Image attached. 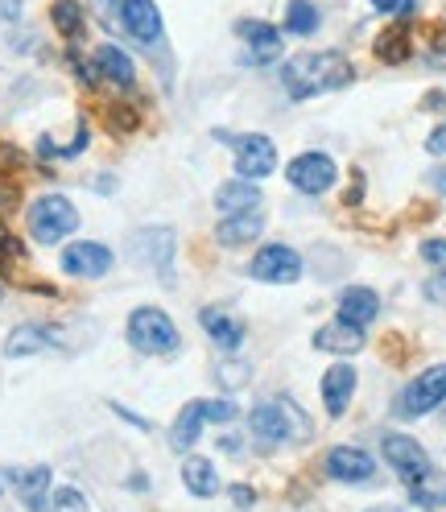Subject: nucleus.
I'll return each mask as SVG.
<instances>
[{
	"instance_id": "obj_2",
	"label": "nucleus",
	"mask_w": 446,
	"mask_h": 512,
	"mask_svg": "<svg viewBox=\"0 0 446 512\" xmlns=\"http://www.w3.org/2000/svg\"><path fill=\"white\" fill-rule=\"evenodd\" d=\"M248 426L261 442H302L310 434V422L306 413L290 401V397H277V401H265L248 413Z\"/></svg>"
},
{
	"instance_id": "obj_1",
	"label": "nucleus",
	"mask_w": 446,
	"mask_h": 512,
	"mask_svg": "<svg viewBox=\"0 0 446 512\" xmlns=\"http://www.w3.org/2000/svg\"><path fill=\"white\" fill-rule=\"evenodd\" d=\"M281 79H285V91H290L294 100H310V95H318V91L347 87L356 79V71H352V62H347V54L318 50V54L290 58V62H285V71H281Z\"/></svg>"
},
{
	"instance_id": "obj_10",
	"label": "nucleus",
	"mask_w": 446,
	"mask_h": 512,
	"mask_svg": "<svg viewBox=\"0 0 446 512\" xmlns=\"http://www.w3.org/2000/svg\"><path fill=\"white\" fill-rule=\"evenodd\" d=\"M112 269V252L104 244H95V240H75L62 248V273H71V277H83V281H95V277H104Z\"/></svg>"
},
{
	"instance_id": "obj_39",
	"label": "nucleus",
	"mask_w": 446,
	"mask_h": 512,
	"mask_svg": "<svg viewBox=\"0 0 446 512\" xmlns=\"http://www.w3.org/2000/svg\"><path fill=\"white\" fill-rule=\"evenodd\" d=\"M426 108H434V112H446V95H442V91H430V95H426Z\"/></svg>"
},
{
	"instance_id": "obj_19",
	"label": "nucleus",
	"mask_w": 446,
	"mask_h": 512,
	"mask_svg": "<svg viewBox=\"0 0 446 512\" xmlns=\"http://www.w3.org/2000/svg\"><path fill=\"white\" fill-rule=\"evenodd\" d=\"M265 232V215L261 211H240V215H223L219 228H215V240L223 248H240V244H252Z\"/></svg>"
},
{
	"instance_id": "obj_23",
	"label": "nucleus",
	"mask_w": 446,
	"mask_h": 512,
	"mask_svg": "<svg viewBox=\"0 0 446 512\" xmlns=\"http://www.w3.org/2000/svg\"><path fill=\"white\" fill-rule=\"evenodd\" d=\"M182 484H186L190 496L207 500V496L219 492V471H215V463L203 459V455H186V463H182Z\"/></svg>"
},
{
	"instance_id": "obj_36",
	"label": "nucleus",
	"mask_w": 446,
	"mask_h": 512,
	"mask_svg": "<svg viewBox=\"0 0 446 512\" xmlns=\"http://www.w3.org/2000/svg\"><path fill=\"white\" fill-rule=\"evenodd\" d=\"M372 9L376 13H401V17H409L413 9H418V0H372Z\"/></svg>"
},
{
	"instance_id": "obj_38",
	"label": "nucleus",
	"mask_w": 446,
	"mask_h": 512,
	"mask_svg": "<svg viewBox=\"0 0 446 512\" xmlns=\"http://www.w3.org/2000/svg\"><path fill=\"white\" fill-rule=\"evenodd\" d=\"M232 500H236L240 508H252V504H257V492L244 488V484H236V488H232Z\"/></svg>"
},
{
	"instance_id": "obj_15",
	"label": "nucleus",
	"mask_w": 446,
	"mask_h": 512,
	"mask_svg": "<svg viewBox=\"0 0 446 512\" xmlns=\"http://www.w3.org/2000/svg\"><path fill=\"white\" fill-rule=\"evenodd\" d=\"M356 397V368L352 364H331L323 376V405L331 418H343L347 405Z\"/></svg>"
},
{
	"instance_id": "obj_28",
	"label": "nucleus",
	"mask_w": 446,
	"mask_h": 512,
	"mask_svg": "<svg viewBox=\"0 0 446 512\" xmlns=\"http://www.w3.org/2000/svg\"><path fill=\"white\" fill-rule=\"evenodd\" d=\"M17 170H21V153L13 145H0V207H13L21 199Z\"/></svg>"
},
{
	"instance_id": "obj_26",
	"label": "nucleus",
	"mask_w": 446,
	"mask_h": 512,
	"mask_svg": "<svg viewBox=\"0 0 446 512\" xmlns=\"http://www.w3.org/2000/svg\"><path fill=\"white\" fill-rule=\"evenodd\" d=\"M376 58L385 62V67H401V62H409V54H413V38H409V29L405 25H393V29H385V34L376 38Z\"/></svg>"
},
{
	"instance_id": "obj_24",
	"label": "nucleus",
	"mask_w": 446,
	"mask_h": 512,
	"mask_svg": "<svg viewBox=\"0 0 446 512\" xmlns=\"http://www.w3.org/2000/svg\"><path fill=\"white\" fill-rule=\"evenodd\" d=\"M203 422H207L203 401H190V405L178 413L174 430H170V446H174V451H190V446L199 442V434H203Z\"/></svg>"
},
{
	"instance_id": "obj_22",
	"label": "nucleus",
	"mask_w": 446,
	"mask_h": 512,
	"mask_svg": "<svg viewBox=\"0 0 446 512\" xmlns=\"http://www.w3.org/2000/svg\"><path fill=\"white\" fill-rule=\"evenodd\" d=\"M95 71H100V79L116 83V87H133L137 83V67H133V58L124 54L120 46H100L95 50Z\"/></svg>"
},
{
	"instance_id": "obj_14",
	"label": "nucleus",
	"mask_w": 446,
	"mask_h": 512,
	"mask_svg": "<svg viewBox=\"0 0 446 512\" xmlns=\"http://www.w3.org/2000/svg\"><path fill=\"white\" fill-rule=\"evenodd\" d=\"M376 314H380V298H376V290H368V285H352V290L339 294V323L364 331L376 323Z\"/></svg>"
},
{
	"instance_id": "obj_16",
	"label": "nucleus",
	"mask_w": 446,
	"mask_h": 512,
	"mask_svg": "<svg viewBox=\"0 0 446 512\" xmlns=\"http://www.w3.org/2000/svg\"><path fill=\"white\" fill-rule=\"evenodd\" d=\"M9 484L17 488V496L25 500L29 512H46V504H50V467H13Z\"/></svg>"
},
{
	"instance_id": "obj_12",
	"label": "nucleus",
	"mask_w": 446,
	"mask_h": 512,
	"mask_svg": "<svg viewBox=\"0 0 446 512\" xmlns=\"http://www.w3.org/2000/svg\"><path fill=\"white\" fill-rule=\"evenodd\" d=\"M133 252L145 265L162 273V281H174V232L170 228H145L133 236Z\"/></svg>"
},
{
	"instance_id": "obj_18",
	"label": "nucleus",
	"mask_w": 446,
	"mask_h": 512,
	"mask_svg": "<svg viewBox=\"0 0 446 512\" xmlns=\"http://www.w3.org/2000/svg\"><path fill=\"white\" fill-rule=\"evenodd\" d=\"M261 190L252 178H232V182H223L215 190V207L219 215H240V211H261Z\"/></svg>"
},
{
	"instance_id": "obj_33",
	"label": "nucleus",
	"mask_w": 446,
	"mask_h": 512,
	"mask_svg": "<svg viewBox=\"0 0 446 512\" xmlns=\"http://www.w3.org/2000/svg\"><path fill=\"white\" fill-rule=\"evenodd\" d=\"M50 508L54 512H87V496L79 488H58V492H50Z\"/></svg>"
},
{
	"instance_id": "obj_30",
	"label": "nucleus",
	"mask_w": 446,
	"mask_h": 512,
	"mask_svg": "<svg viewBox=\"0 0 446 512\" xmlns=\"http://www.w3.org/2000/svg\"><path fill=\"white\" fill-rule=\"evenodd\" d=\"M318 29V9L310 5V0H290L285 5V34H294V38H306Z\"/></svg>"
},
{
	"instance_id": "obj_20",
	"label": "nucleus",
	"mask_w": 446,
	"mask_h": 512,
	"mask_svg": "<svg viewBox=\"0 0 446 512\" xmlns=\"http://www.w3.org/2000/svg\"><path fill=\"white\" fill-rule=\"evenodd\" d=\"M199 323L207 327V335H211L223 351H236V347L244 343V335H248V327L240 323V318L228 314V310H219V306H207V310L199 314Z\"/></svg>"
},
{
	"instance_id": "obj_13",
	"label": "nucleus",
	"mask_w": 446,
	"mask_h": 512,
	"mask_svg": "<svg viewBox=\"0 0 446 512\" xmlns=\"http://www.w3.org/2000/svg\"><path fill=\"white\" fill-rule=\"evenodd\" d=\"M327 475L339 484H364L376 475V459L360 446H335V451H327Z\"/></svg>"
},
{
	"instance_id": "obj_41",
	"label": "nucleus",
	"mask_w": 446,
	"mask_h": 512,
	"mask_svg": "<svg viewBox=\"0 0 446 512\" xmlns=\"http://www.w3.org/2000/svg\"><path fill=\"white\" fill-rule=\"evenodd\" d=\"M434 186H438L442 195H446V170H438V174H434Z\"/></svg>"
},
{
	"instance_id": "obj_9",
	"label": "nucleus",
	"mask_w": 446,
	"mask_h": 512,
	"mask_svg": "<svg viewBox=\"0 0 446 512\" xmlns=\"http://www.w3.org/2000/svg\"><path fill=\"white\" fill-rule=\"evenodd\" d=\"M335 162L327 153H298L290 166H285V178H290V186H298L302 195H323V190L335 186Z\"/></svg>"
},
{
	"instance_id": "obj_5",
	"label": "nucleus",
	"mask_w": 446,
	"mask_h": 512,
	"mask_svg": "<svg viewBox=\"0 0 446 512\" xmlns=\"http://www.w3.org/2000/svg\"><path fill=\"white\" fill-rule=\"evenodd\" d=\"M446 401V364H434L426 372H418V380H409L401 397H397V413L401 418H426Z\"/></svg>"
},
{
	"instance_id": "obj_40",
	"label": "nucleus",
	"mask_w": 446,
	"mask_h": 512,
	"mask_svg": "<svg viewBox=\"0 0 446 512\" xmlns=\"http://www.w3.org/2000/svg\"><path fill=\"white\" fill-rule=\"evenodd\" d=\"M0 13H5V17H17V13H21V5H17V0H5V5H0Z\"/></svg>"
},
{
	"instance_id": "obj_27",
	"label": "nucleus",
	"mask_w": 446,
	"mask_h": 512,
	"mask_svg": "<svg viewBox=\"0 0 446 512\" xmlns=\"http://www.w3.org/2000/svg\"><path fill=\"white\" fill-rule=\"evenodd\" d=\"M409 496H413V504H422V508H446V475L430 467L422 479H413L409 484Z\"/></svg>"
},
{
	"instance_id": "obj_25",
	"label": "nucleus",
	"mask_w": 446,
	"mask_h": 512,
	"mask_svg": "<svg viewBox=\"0 0 446 512\" xmlns=\"http://www.w3.org/2000/svg\"><path fill=\"white\" fill-rule=\"evenodd\" d=\"M240 38L257 58H277L281 54V29H273L269 21H240Z\"/></svg>"
},
{
	"instance_id": "obj_11",
	"label": "nucleus",
	"mask_w": 446,
	"mask_h": 512,
	"mask_svg": "<svg viewBox=\"0 0 446 512\" xmlns=\"http://www.w3.org/2000/svg\"><path fill=\"white\" fill-rule=\"evenodd\" d=\"M120 25L141 46L162 42V13H157L153 0H120Z\"/></svg>"
},
{
	"instance_id": "obj_21",
	"label": "nucleus",
	"mask_w": 446,
	"mask_h": 512,
	"mask_svg": "<svg viewBox=\"0 0 446 512\" xmlns=\"http://www.w3.org/2000/svg\"><path fill=\"white\" fill-rule=\"evenodd\" d=\"M318 351H327V356H352V351L364 347V331L360 327H347V323H327V327H318L314 339H310Z\"/></svg>"
},
{
	"instance_id": "obj_6",
	"label": "nucleus",
	"mask_w": 446,
	"mask_h": 512,
	"mask_svg": "<svg viewBox=\"0 0 446 512\" xmlns=\"http://www.w3.org/2000/svg\"><path fill=\"white\" fill-rule=\"evenodd\" d=\"M219 141H228L236 149V174L240 178H252V182H261L277 170V149L269 137L261 133H248V137H232V133H215Z\"/></svg>"
},
{
	"instance_id": "obj_42",
	"label": "nucleus",
	"mask_w": 446,
	"mask_h": 512,
	"mask_svg": "<svg viewBox=\"0 0 446 512\" xmlns=\"http://www.w3.org/2000/svg\"><path fill=\"white\" fill-rule=\"evenodd\" d=\"M442 405H446V401H442Z\"/></svg>"
},
{
	"instance_id": "obj_35",
	"label": "nucleus",
	"mask_w": 446,
	"mask_h": 512,
	"mask_svg": "<svg viewBox=\"0 0 446 512\" xmlns=\"http://www.w3.org/2000/svg\"><path fill=\"white\" fill-rule=\"evenodd\" d=\"M203 413H207V422H232L236 418V401H203Z\"/></svg>"
},
{
	"instance_id": "obj_8",
	"label": "nucleus",
	"mask_w": 446,
	"mask_h": 512,
	"mask_svg": "<svg viewBox=\"0 0 446 512\" xmlns=\"http://www.w3.org/2000/svg\"><path fill=\"white\" fill-rule=\"evenodd\" d=\"M380 451H385V463L405 479V484L422 479V475L434 467L430 455H426V446H418V438H409V434H385Z\"/></svg>"
},
{
	"instance_id": "obj_4",
	"label": "nucleus",
	"mask_w": 446,
	"mask_h": 512,
	"mask_svg": "<svg viewBox=\"0 0 446 512\" xmlns=\"http://www.w3.org/2000/svg\"><path fill=\"white\" fill-rule=\"evenodd\" d=\"M75 228H79V211L71 199L42 195L34 207H29V232H34L38 244H62Z\"/></svg>"
},
{
	"instance_id": "obj_29",
	"label": "nucleus",
	"mask_w": 446,
	"mask_h": 512,
	"mask_svg": "<svg viewBox=\"0 0 446 512\" xmlns=\"http://www.w3.org/2000/svg\"><path fill=\"white\" fill-rule=\"evenodd\" d=\"M50 21H54V29H58V34L62 38H79L83 34V5H79V0H54V5H50Z\"/></svg>"
},
{
	"instance_id": "obj_7",
	"label": "nucleus",
	"mask_w": 446,
	"mask_h": 512,
	"mask_svg": "<svg viewBox=\"0 0 446 512\" xmlns=\"http://www.w3.org/2000/svg\"><path fill=\"white\" fill-rule=\"evenodd\" d=\"M248 273L257 281H269V285H294L302 277V256L285 244H265L257 256H252Z\"/></svg>"
},
{
	"instance_id": "obj_37",
	"label": "nucleus",
	"mask_w": 446,
	"mask_h": 512,
	"mask_svg": "<svg viewBox=\"0 0 446 512\" xmlns=\"http://www.w3.org/2000/svg\"><path fill=\"white\" fill-rule=\"evenodd\" d=\"M426 153H434V157H442V153H446V124H438L434 133L426 137Z\"/></svg>"
},
{
	"instance_id": "obj_32",
	"label": "nucleus",
	"mask_w": 446,
	"mask_h": 512,
	"mask_svg": "<svg viewBox=\"0 0 446 512\" xmlns=\"http://www.w3.org/2000/svg\"><path fill=\"white\" fill-rule=\"evenodd\" d=\"M104 120H108V128H112L116 137H124V133H133V128L141 124V112L133 104H108Z\"/></svg>"
},
{
	"instance_id": "obj_34",
	"label": "nucleus",
	"mask_w": 446,
	"mask_h": 512,
	"mask_svg": "<svg viewBox=\"0 0 446 512\" xmlns=\"http://www.w3.org/2000/svg\"><path fill=\"white\" fill-rule=\"evenodd\" d=\"M422 261L434 265V269L446 277V240H426V244H422Z\"/></svg>"
},
{
	"instance_id": "obj_3",
	"label": "nucleus",
	"mask_w": 446,
	"mask_h": 512,
	"mask_svg": "<svg viewBox=\"0 0 446 512\" xmlns=\"http://www.w3.org/2000/svg\"><path fill=\"white\" fill-rule=\"evenodd\" d=\"M129 343L141 351V356H174L182 347L174 318L157 306H137L129 314Z\"/></svg>"
},
{
	"instance_id": "obj_17",
	"label": "nucleus",
	"mask_w": 446,
	"mask_h": 512,
	"mask_svg": "<svg viewBox=\"0 0 446 512\" xmlns=\"http://www.w3.org/2000/svg\"><path fill=\"white\" fill-rule=\"evenodd\" d=\"M62 339H58V327H50V323H25V327H17L9 339H5V356H13V360H21V356H38V351H50V347H58Z\"/></svg>"
},
{
	"instance_id": "obj_31",
	"label": "nucleus",
	"mask_w": 446,
	"mask_h": 512,
	"mask_svg": "<svg viewBox=\"0 0 446 512\" xmlns=\"http://www.w3.org/2000/svg\"><path fill=\"white\" fill-rule=\"evenodd\" d=\"M17 265H25V244L0 223V273H17Z\"/></svg>"
}]
</instances>
